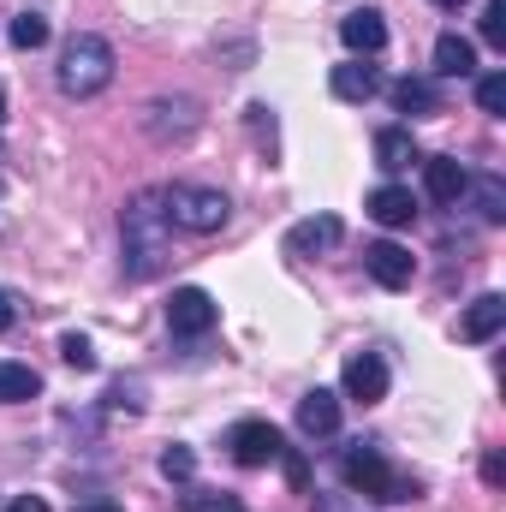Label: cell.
Wrapping results in <instances>:
<instances>
[{"label":"cell","instance_id":"cell-1","mask_svg":"<svg viewBox=\"0 0 506 512\" xmlns=\"http://www.w3.org/2000/svg\"><path fill=\"white\" fill-rule=\"evenodd\" d=\"M173 262V221L161 209V191H137L120 209V268L126 280H155Z\"/></svg>","mask_w":506,"mask_h":512},{"label":"cell","instance_id":"cell-2","mask_svg":"<svg viewBox=\"0 0 506 512\" xmlns=\"http://www.w3.org/2000/svg\"><path fill=\"white\" fill-rule=\"evenodd\" d=\"M340 477H346V489L358 501H417V477L393 471L376 441H352L340 453Z\"/></svg>","mask_w":506,"mask_h":512},{"label":"cell","instance_id":"cell-3","mask_svg":"<svg viewBox=\"0 0 506 512\" xmlns=\"http://www.w3.org/2000/svg\"><path fill=\"white\" fill-rule=\"evenodd\" d=\"M161 209H167V221H173L179 233H197V239H209V233H221V227L233 221L227 191H215V185H191V179L167 185V191H161Z\"/></svg>","mask_w":506,"mask_h":512},{"label":"cell","instance_id":"cell-4","mask_svg":"<svg viewBox=\"0 0 506 512\" xmlns=\"http://www.w3.org/2000/svg\"><path fill=\"white\" fill-rule=\"evenodd\" d=\"M114 84V48H108V36H72L66 42V54H60V90L66 96H102Z\"/></svg>","mask_w":506,"mask_h":512},{"label":"cell","instance_id":"cell-5","mask_svg":"<svg viewBox=\"0 0 506 512\" xmlns=\"http://www.w3.org/2000/svg\"><path fill=\"white\" fill-rule=\"evenodd\" d=\"M280 429L274 423H262V417H245V423H233L227 429V453H233V465H245V471H262V465H274L280 459Z\"/></svg>","mask_w":506,"mask_h":512},{"label":"cell","instance_id":"cell-6","mask_svg":"<svg viewBox=\"0 0 506 512\" xmlns=\"http://www.w3.org/2000/svg\"><path fill=\"white\" fill-rule=\"evenodd\" d=\"M215 322H221V304H215L203 286H179V292L167 298V328H173L179 340H203Z\"/></svg>","mask_w":506,"mask_h":512},{"label":"cell","instance_id":"cell-7","mask_svg":"<svg viewBox=\"0 0 506 512\" xmlns=\"http://www.w3.org/2000/svg\"><path fill=\"white\" fill-rule=\"evenodd\" d=\"M340 387H346V399H358V405H381V399H387V358H381V352H352L346 370H340Z\"/></svg>","mask_w":506,"mask_h":512},{"label":"cell","instance_id":"cell-8","mask_svg":"<svg viewBox=\"0 0 506 512\" xmlns=\"http://www.w3.org/2000/svg\"><path fill=\"white\" fill-rule=\"evenodd\" d=\"M364 268H370V280L387 286V292H405V286L417 280V256L405 251V245H393V239H376V245L364 251Z\"/></svg>","mask_w":506,"mask_h":512},{"label":"cell","instance_id":"cell-9","mask_svg":"<svg viewBox=\"0 0 506 512\" xmlns=\"http://www.w3.org/2000/svg\"><path fill=\"white\" fill-rule=\"evenodd\" d=\"M346 239L340 215H304L298 227H286V256H328Z\"/></svg>","mask_w":506,"mask_h":512},{"label":"cell","instance_id":"cell-10","mask_svg":"<svg viewBox=\"0 0 506 512\" xmlns=\"http://www.w3.org/2000/svg\"><path fill=\"white\" fill-rule=\"evenodd\" d=\"M423 185H429V197H435L441 209H459V197L471 191V167L453 161V155H429V161H423Z\"/></svg>","mask_w":506,"mask_h":512},{"label":"cell","instance_id":"cell-11","mask_svg":"<svg viewBox=\"0 0 506 512\" xmlns=\"http://www.w3.org/2000/svg\"><path fill=\"white\" fill-rule=\"evenodd\" d=\"M298 435H304V441H328V435H340V393L310 387V393L298 399Z\"/></svg>","mask_w":506,"mask_h":512},{"label":"cell","instance_id":"cell-12","mask_svg":"<svg viewBox=\"0 0 506 512\" xmlns=\"http://www.w3.org/2000/svg\"><path fill=\"white\" fill-rule=\"evenodd\" d=\"M328 90H334L340 102L364 108V102H376V96H381V72H376V66H364V60H346V66H334V72H328Z\"/></svg>","mask_w":506,"mask_h":512},{"label":"cell","instance_id":"cell-13","mask_svg":"<svg viewBox=\"0 0 506 512\" xmlns=\"http://www.w3.org/2000/svg\"><path fill=\"white\" fill-rule=\"evenodd\" d=\"M501 328H506V298L501 292H483V298H471V310H465V322H459V340L483 346V340H495Z\"/></svg>","mask_w":506,"mask_h":512},{"label":"cell","instance_id":"cell-14","mask_svg":"<svg viewBox=\"0 0 506 512\" xmlns=\"http://www.w3.org/2000/svg\"><path fill=\"white\" fill-rule=\"evenodd\" d=\"M340 42H346L352 54H381V48H387V24H381L376 6L346 12V18H340Z\"/></svg>","mask_w":506,"mask_h":512},{"label":"cell","instance_id":"cell-15","mask_svg":"<svg viewBox=\"0 0 506 512\" xmlns=\"http://www.w3.org/2000/svg\"><path fill=\"white\" fill-rule=\"evenodd\" d=\"M364 209H370L376 227H411V221H417V197H411L405 185H376Z\"/></svg>","mask_w":506,"mask_h":512},{"label":"cell","instance_id":"cell-16","mask_svg":"<svg viewBox=\"0 0 506 512\" xmlns=\"http://www.w3.org/2000/svg\"><path fill=\"white\" fill-rule=\"evenodd\" d=\"M411 161H423V155H417V137H411V126H381L376 131V167H381V173H405Z\"/></svg>","mask_w":506,"mask_h":512},{"label":"cell","instance_id":"cell-17","mask_svg":"<svg viewBox=\"0 0 506 512\" xmlns=\"http://www.w3.org/2000/svg\"><path fill=\"white\" fill-rule=\"evenodd\" d=\"M435 72H441V78H471V72H477V42H465L459 30L435 36Z\"/></svg>","mask_w":506,"mask_h":512},{"label":"cell","instance_id":"cell-18","mask_svg":"<svg viewBox=\"0 0 506 512\" xmlns=\"http://www.w3.org/2000/svg\"><path fill=\"white\" fill-rule=\"evenodd\" d=\"M393 108L411 114V120L441 114V84H435V78H399V84H393Z\"/></svg>","mask_w":506,"mask_h":512},{"label":"cell","instance_id":"cell-19","mask_svg":"<svg viewBox=\"0 0 506 512\" xmlns=\"http://www.w3.org/2000/svg\"><path fill=\"white\" fill-rule=\"evenodd\" d=\"M24 399H42V376L30 364H0V405H24Z\"/></svg>","mask_w":506,"mask_h":512},{"label":"cell","instance_id":"cell-20","mask_svg":"<svg viewBox=\"0 0 506 512\" xmlns=\"http://www.w3.org/2000/svg\"><path fill=\"white\" fill-rule=\"evenodd\" d=\"M471 191H477V215H483L489 227H495V221H506V185L495 179V173H483V179L471 173Z\"/></svg>","mask_w":506,"mask_h":512},{"label":"cell","instance_id":"cell-21","mask_svg":"<svg viewBox=\"0 0 506 512\" xmlns=\"http://www.w3.org/2000/svg\"><path fill=\"white\" fill-rule=\"evenodd\" d=\"M6 36H12V48H24V54H30V48H42V42H48V18H42V12H18Z\"/></svg>","mask_w":506,"mask_h":512},{"label":"cell","instance_id":"cell-22","mask_svg":"<svg viewBox=\"0 0 506 512\" xmlns=\"http://www.w3.org/2000/svg\"><path fill=\"white\" fill-rule=\"evenodd\" d=\"M477 108L489 120H506V72H483L477 78Z\"/></svg>","mask_w":506,"mask_h":512},{"label":"cell","instance_id":"cell-23","mask_svg":"<svg viewBox=\"0 0 506 512\" xmlns=\"http://www.w3.org/2000/svg\"><path fill=\"white\" fill-rule=\"evenodd\" d=\"M60 358H66V370H96V346H90V334H60Z\"/></svg>","mask_w":506,"mask_h":512},{"label":"cell","instance_id":"cell-24","mask_svg":"<svg viewBox=\"0 0 506 512\" xmlns=\"http://www.w3.org/2000/svg\"><path fill=\"white\" fill-rule=\"evenodd\" d=\"M161 477H167V483H191V477H197V453L173 441V447L161 453Z\"/></svg>","mask_w":506,"mask_h":512},{"label":"cell","instance_id":"cell-25","mask_svg":"<svg viewBox=\"0 0 506 512\" xmlns=\"http://www.w3.org/2000/svg\"><path fill=\"white\" fill-rule=\"evenodd\" d=\"M477 30H483L489 48H506V0H489V6H483V24H477Z\"/></svg>","mask_w":506,"mask_h":512},{"label":"cell","instance_id":"cell-26","mask_svg":"<svg viewBox=\"0 0 506 512\" xmlns=\"http://www.w3.org/2000/svg\"><path fill=\"white\" fill-rule=\"evenodd\" d=\"M108 405L114 411H143V382H114L108 387Z\"/></svg>","mask_w":506,"mask_h":512},{"label":"cell","instance_id":"cell-27","mask_svg":"<svg viewBox=\"0 0 506 512\" xmlns=\"http://www.w3.org/2000/svg\"><path fill=\"white\" fill-rule=\"evenodd\" d=\"M280 465H286V483H292V489L304 495V489H310V465H304V459H298L292 447H280Z\"/></svg>","mask_w":506,"mask_h":512},{"label":"cell","instance_id":"cell-28","mask_svg":"<svg viewBox=\"0 0 506 512\" xmlns=\"http://www.w3.org/2000/svg\"><path fill=\"white\" fill-rule=\"evenodd\" d=\"M233 495H185V512H233Z\"/></svg>","mask_w":506,"mask_h":512},{"label":"cell","instance_id":"cell-29","mask_svg":"<svg viewBox=\"0 0 506 512\" xmlns=\"http://www.w3.org/2000/svg\"><path fill=\"white\" fill-rule=\"evenodd\" d=\"M251 131L262 143H274V108H268V102H251Z\"/></svg>","mask_w":506,"mask_h":512},{"label":"cell","instance_id":"cell-30","mask_svg":"<svg viewBox=\"0 0 506 512\" xmlns=\"http://www.w3.org/2000/svg\"><path fill=\"white\" fill-rule=\"evenodd\" d=\"M316 512H364L358 495H316Z\"/></svg>","mask_w":506,"mask_h":512},{"label":"cell","instance_id":"cell-31","mask_svg":"<svg viewBox=\"0 0 506 512\" xmlns=\"http://www.w3.org/2000/svg\"><path fill=\"white\" fill-rule=\"evenodd\" d=\"M12 322H18V298H12V292H6V286H0V334H6V328H12Z\"/></svg>","mask_w":506,"mask_h":512},{"label":"cell","instance_id":"cell-32","mask_svg":"<svg viewBox=\"0 0 506 512\" xmlns=\"http://www.w3.org/2000/svg\"><path fill=\"white\" fill-rule=\"evenodd\" d=\"M6 512H54V507H48L42 495H18V501H12V507H6Z\"/></svg>","mask_w":506,"mask_h":512},{"label":"cell","instance_id":"cell-33","mask_svg":"<svg viewBox=\"0 0 506 512\" xmlns=\"http://www.w3.org/2000/svg\"><path fill=\"white\" fill-rule=\"evenodd\" d=\"M435 6H447V12H459V6H471V0H435Z\"/></svg>","mask_w":506,"mask_h":512},{"label":"cell","instance_id":"cell-34","mask_svg":"<svg viewBox=\"0 0 506 512\" xmlns=\"http://www.w3.org/2000/svg\"><path fill=\"white\" fill-rule=\"evenodd\" d=\"M78 512H114V507H78Z\"/></svg>","mask_w":506,"mask_h":512},{"label":"cell","instance_id":"cell-35","mask_svg":"<svg viewBox=\"0 0 506 512\" xmlns=\"http://www.w3.org/2000/svg\"><path fill=\"white\" fill-rule=\"evenodd\" d=\"M0 120H6V96H0Z\"/></svg>","mask_w":506,"mask_h":512},{"label":"cell","instance_id":"cell-36","mask_svg":"<svg viewBox=\"0 0 506 512\" xmlns=\"http://www.w3.org/2000/svg\"><path fill=\"white\" fill-rule=\"evenodd\" d=\"M233 512H245V507H233Z\"/></svg>","mask_w":506,"mask_h":512}]
</instances>
